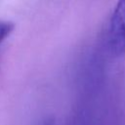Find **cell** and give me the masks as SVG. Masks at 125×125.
Returning <instances> with one entry per match:
<instances>
[{"label":"cell","instance_id":"obj_1","mask_svg":"<svg viewBox=\"0 0 125 125\" xmlns=\"http://www.w3.org/2000/svg\"><path fill=\"white\" fill-rule=\"evenodd\" d=\"M107 42L114 56L125 53V0H118L115 5L109 21Z\"/></svg>","mask_w":125,"mask_h":125},{"label":"cell","instance_id":"obj_2","mask_svg":"<svg viewBox=\"0 0 125 125\" xmlns=\"http://www.w3.org/2000/svg\"><path fill=\"white\" fill-rule=\"evenodd\" d=\"M14 29V24L10 21H0V44L11 34Z\"/></svg>","mask_w":125,"mask_h":125},{"label":"cell","instance_id":"obj_3","mask_svg":"<svg viewBox=\"0 0 125 125\" xmlns=\"http://www.w3.org/2000/svg\"><path fill=\"white\" fill-rule=\"evenodd\" d=\"M82 118L81 117H73V119L71 120V122L69 123V125H83L82 122Z\"/></svg>","mask_w":125,"mask_h":125},{"label":"cell","instance_id":"obj_4","mask_svg":"<svg viewBox=\"0 0 125 125\" xmlns=\"http://www.w3.org/2000/svg\"><path fill=\"white\" fill-rule=\"evenodd\" d=\"M39 125H54V119H52V118H45Z\"/></svg>","mask_w":125,"mask_h":125}]
</instances>
